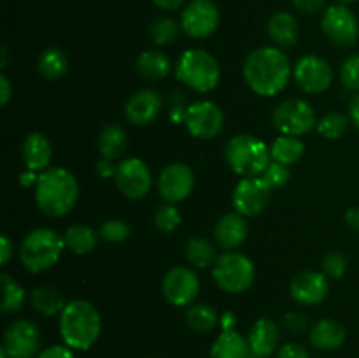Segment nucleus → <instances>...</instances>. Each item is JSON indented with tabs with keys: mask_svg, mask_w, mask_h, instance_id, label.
Segmentation results:
<instances>
[{
	"mask_svg": "<svg viewBox=\"0 0 359 358\" xmlns=\"http://www.w3.org/2000/svg\"><path fill=\"white\" fill-rule=\"evenodd\" d=\"M291 77L290 58L276 46H263L248 55L244 79L259 97H273L286 88Z\"/></svg>",
	"mask_w": 359,
	"mask_h": 358,
	"instance_id": "1",
	"label": "nucleus"
},
{
	"mask_svg": "<svg viewBox=\"0 0 359 358\" xmlns=\"http://www.w3.org/2000/svg\"><path fill=\"white\" fill-rule=\"evenodd\" d=\"M79 197V185L72 172L63 167H49L35 183V202L51 218L65 216L74 209Z\"/></svg>",
	"mask_w": 359,
	"mask_h": 358,
	"instance_id": "2",
	"label": "nucleus"
},
{
	"mask_svg": "<svg viewBox=\"0 0 359 358\" xmlns=\"http://www.w3.org/2000/svg\"><path fill=\"white\" fill-rule=\"evenodd\" d=\"M102 332L100 312L91 302L76 298L67 302L60 314V333L72 350L86 351L98 340Z\"/></svg>",
	"mask_w": 359,
	"mask_h": 358,
	"instance_id": "3",
	"label": "nucleus"
},
{
	"mask_svg": "<svg viewBox=\"0 0 359 358\" xmlns=\"http://www.w3.org/2000/svg\"><path fill=\"white\" fill-rule=\"evenodd\" d=\"M224 158L231 171L242 178H255L270 165V147L262 139L249 133H241L228 140Z\"/></svg>",
	"mask_w": 359,
	"mask_h": 358,
	"instance_id": "4",
	"label": "nucleus"
},
{
	"mask_svg": "<svg viewBox=\"0 0 359 358\" xmlns=\"http://www.w3.org/2000/svg\"><path fill=\"white\" fill-rule=\"evenodd\" d=\"M175 76L191 90L198 93H209L219 83V63L205 49H186L175 67Z\"/></svg>",
	"mask_w": 359,
	"mask_h": 358,
	"instance_id": "5",
	"label": "nucleus"
},
{
	"mask_svg": "<svg viewBox=\"0 0 359 358\" xmlns=\"http://www.w3.org/2000/svg\"><path fill=\"white\" fill-rule=\"evenodd\" d=\"M67 248L63 237H60L51 228H35L23 239L20 248V260L25 269L39 274L51 269Z\"/></svg>",
	"mask_w": 359,
	"mask_h": 358,
	"instance_id": "6",
	"label": "nucleus"
},
{
	"mask_svg": "<svg viewBox=\"0 0 359 358\" xmlns=\"http://www.w3.org/2000/svg\"><path fill=\"white\" fill-rule=\"evenodd\" d=\"M212 276L217 286L226 293H242L255 281V265L242 253L226 251L217 256L212 265Z\"/></svg>",
	"mask_w": 359,
	"mask_h": 358,
	"instance_id": "7",
	"label": "nucleus"
},
{
	"mask_svg": "<svg viewBox=\"0 0 359 358\" xmlns=\"http://www.w3.org/2000/svg\"><path fill=\"white\" fill-rule=\"evenodd\" d=\"M272 121L283 135L291 137L305 135L318 125L314 109L302 98H287V100L280 102L273 109Z\"/></svg>",
	"mask_w": 359,
	"mask_h": 358,
	"instance_id": "8",
	"label": "nucleus"
},
{
	"mask_svg": "<svg viewBox=\"0 0 359 358\" xmlns=\"http://www.w3.org/2000/svg\"><path fill=\"white\" fill-rule=\"evenodd\" d=\"M323 34L339 48H351L359 39V21L346 4H335L325 11L321 20Z\"/></svg>",
	"mask_w": 359,
	"mask_h": 358,
	"instance_id": "9",
	"label": "nucleus"
},
{
	"mask_svg": "<svg viewBox=\"0 0 359 358\" xmlns=\"http://www.w3.org/2000/svg\"><path fill=\"white\" fill-rule=\"evenodd\" d=\"M221 21L219 9L212 0H191L181 14V28L193 39H205L217 30Z\"/></svg>",
	"mask_w": 359,
	"mask_h": 358,
	"instance_id": "10",
	"label": "nucleus"
},
{
	"mask_svg": "<svg viewBox=\"0 0 359 358\" xmlns=\"http://www.w3.org/2000/svg\"><path fill=\"white\" fill-rule=\"evenodd\" d=\"M184 125L193 137L214 139L223 130L224 114L214 102L198 100L184 111Z\"/></svg>",
	"mask_w": 359,
	"mask_h": 358,
	"instance_id": "11",
	"label": "nucleus"
},
{
	"mask_svg": "<svg viewBox=\"0 0 359 358\" xmlns=\"http://www.w3.org/2000/svg\"><path fill=\"white\" fill-rule=\"evenodd\" d=\"M116 186L126 199L139 200L149 193L153 175L146 161L140 158H126L116 167Z\"/></svg>",
	"mask_w": 359,
	"mask_h": 358,
	"instance_id": "12",
	"label": "nucleus"
},
{
	"mask_svg": "<svg viewBox=\"0 0 359 358\" xmlns=\"http://www.w3.org/2000/svg\"><path fill=\"white\" fill-rule=\"evenodd\" d=\"M294 81L305 93L318 95L328 90L333 83L332 65L325 58L316 55H305L297 62L293 70Z\"/></svg>",
	"mask_w": 359,
	"mask_h": 358,
	"instance_id": "13",
	"label": "nucleus"
},
{
	"mask_svg": "<svg viewBox=\"0 0 359 358\" xmlns=\"http://www.w3.org/2000/svg\"><path fill=\"white\" fill-rule=\"evenodd\" d=\"M41 330L30 319H16L4 332L2 350L9 358H32L39 354Z\"/></svg>",
	"mask_w": 359,
	"mask_h": 358,
	"instance_id": "14",
	"label": "nucleus"
},
{
	"mask_svg": "<svg viewBox=\"0 0 359 358\" xmlns=\"http://www.w3.org/2000/svg\"><path fill=\"white\" fill-rule=\"evenodd\" d=\"M165 298L175 307L189 305L195 302L200 291V279L196 272L189 267L177 265L168 270L161 284Z\"/></svg>",
	"mask_w": 359,
	"mask_h": 358,
	"instance_id": "15",
	"label": "nucleus"
},
{
	"mask_svg": "<svg viewBox=\"0 0 359 358\" xmlns=\"http://www.w3.org/2000/svg\"><path fill=\"white\" fill-rule=\"evenodd\" d=\"M270 188L262 175L244 178L233 190V207L242 216H256L263 213L270 200Z\"/></svg>",
	"mask_w": 359,
	"mask_h": 358,
	"instance_id": "16",
	"label": "nucleus"
},
{
	"mask_svg": "<svg viewBox=\"0 0 359 358\" xmlns=\"http://www.w3.org/2000/svg\"><path fill=\"white\" fill-rule=\"evenodd\" d=\"M195 188V174L186 164H170L158 178V192L167 202L175 204L188 199Z\"/></svg>",
	"mask_w": 359,
	"mask_h": 358,
	"instance_id": "17",
	"label": "nucleus"
},
{
	"mask_svg": "<svg viewBox=\"0 0 359 358\" xmlns=\"http://www.w3.org/2000/svg\"><path fill=\"white\" fill-rule=\"evenodd\" d=\"M328 277L316 270H304L291 279L290 293L302 305H318L328 297Z\"/></svg>",
	"mask_w": 359,
	"mask_h": 358,
	"instance_id": "18",
	"label": "nucleus"
},
{
	"mask_svg": "<svg viewBox=\"0 0 359 358\" xmlns=\"http://www.w3.org/2000/svg\"><path fill=\"white\" fill-rule=\"evenodd\" d=\"M161 111V98L154 90H139L128 98L125 114L132 125L146 126L158 118Z\"/></svg>",
	"mask_w": 359,
	"mask_h": 358,
	"instance_id": "19",
	"label": "nucleus"
},
{
	"mask_svg": "<svg viewBox=\"0 0 359 358\" xmlns=\"http://www.w3.org/2000/svg\"><path fill=\"white\" fill-rule=\"evenodd\" d=\"M249 346L255 358H266L273 354L280 343V330L276 321L269 318H259L249 332Z\"/></svg>",
	"mask_w": 359,
	"mask_h": 358,
	"instance_id": "20",
	"label": "nucleus"
},
{
	"mask_svg": "<svg viewBox=\"0 0 359 358\" xmlns=\"http://www.w3.org/2000/svg\"><path fill=\"white\" fill-rule=\"evenodd\" d=\"M244 218L245 216L238 213L224 214L223 218H219L216 227H214V239H216L219 248H223L224 251L237 249L248 237L249 227Z\"/></svg>",
	"mask_w": 359,
	"mask_h": 358,
	"instance_id": "21",
	"label": "nucleus"
},
{
	"mask_svg": "<svg viewBox=\"0 0 359 358\" xmlns=\"http://www.w3.org/2000/svg\"><path fill=\"white\" fill-rule=\"evenodd\" d=\"M21 157L30 171H46L51 164L53 146L44 133H28L21 146Z\"/></svg>",
	"mask_w": 359,
	"mask_h": 358,
	"instance_id": "22",
	"label": "nucleus"
},
{
	"mask_svg": "<svg viewBox=\"0 0 359 358\" xmlns=\"http://www.w3.org/2000/svg\"><path fill=\"white\" fill-rule=\"evenodd\" d=\"M309 336H311V344L314 347L323 351H333L346 343L347 330L339 319L325 318L319 319V321L312 326Z\"/></svg>",
	"mask_w": 359,
	"mask_h": 358,
	"instance_id": "23",
	"label": "nucleus"
},
{
	"mask_svg": "<svg viewBox=\"0 0 359 358\" xmlns=\"http://www.w3.org/2000/svg\"><path fill=\"white\" fill-rule=\"evenodd\" d=\"M266 32L277 48H293L298 41V23L293 14L286 11L272 14Z\"/></svg>",
	"mask_w": 359,
	"mask_h": 358,
	"instance_id": "24",
	"label": "nucleus"
},
{
	"mask_svg": "<svg viewBox=\"0 0 359 358\" xmlns=\"http://www.w3.org/2000/svg\"><path fill=\"white\" fill-rule=\"evenodd\" d=\"M251 354L249 340L235 330H223L210 347V358H249Z\"/></svg>",
	"mask_w": 359,
	"mask_h": 358,
	"instance_id": "25",
	"label": "nucleus"
},
{
	"mask_svg": "<svg viewBox=\"0 0 359 358\" xmlns=\"http://www.w3.org/2000/svg\"><path fill=\"white\" fill-rule=\"evenodd\" d=\"M98 150L105 160H118L123 158L128 147V135L119 125H105L98 133Z\"/></svg>",
	"mask_w": 359,
	"mask_h": 358,
	"instance_id": "26",
	"label": "nucleus"
},
{
	"mask_svg": "<svg viewBox=\"0 0 359 358\" xmlns=\"http://www.w3.org/2000/svg\"><path fill=\"white\" fill-rule=\"evenodd\" d=\"M170 58L156 49H147L137 58V70L147 81L165 79L170 72Z\"/></svg>",
	"mask_w": 359,
	"mask_h": 358,
	"instance_id": "27",
	"label": "nucleus"
},
{
	"mask_svg": "<svg viewBox=\"0 0 359 358\" xmlns=\"http://www.w3.org/2000/svg\"><path fill=\"white\" fill-rule=\"evenodd\" d=\"M37 70L44 79L58 81L69 70V56L60 48H48L39 55Z\"/></svg>",
	"mask_w": 359,
	"mask_h": 358,
	"instance_id": "28",
	"label": "nucleus"
},
{
	"mask_svg": "<svg viewBox=\"0 0 359 358\" xmlns=\"http://www.w3.org/2000/svg\"><path fill=\"white\" fill-rule=\"evenodd\" d=\"M30 300H32V305L35 307V311H39L44 316L62 314V311L67 305L63 293L55 286L35 288V290L32 291Z\"/></svg>",
	"mask_w": 359,
	"mask_h": 358,
	"instance_id": "29",
	"label": "nucleus"
},
{
	"mask_svg": "<svg viewBox=\"0 0 359 358\" xmlns=\"http://www.w3.org/2000/svg\"><path fill=\"white\" fill-rule=\"evenodd\" d=\"M98 237L100 235L86 225H70L65 230L63 241H65L67 248L76 255H88L97 248Z\"/></svg>",
	"mask_w": 359,
	"mask_h": 358,
	"instance_id": "30",
	"label": "nucleus"
},
{
	"mask_svg": "<svg viewBox=\"0 0 359 358\" xmlns=\"http://www.w3.org/2000/svg\"><path fill=\"white\" fill-rule=\"evenodd\" d=\"M305 144L298 137L283 135L280 133L270 146V157L273 161H279L283 165H293L304 157Z\"/></svg>",
	"mask_w": 359,
	"mask_h": 358,
	"instance_id": "31",
	"label": "nucleus"
},
{
	"mask_svg": "<svg viewBox=\"0 0 359 358\" xmlns=\"http://www.w3.org/2000/svg\"><path fill=\"white\" fill-rule=\"evenodd\" d=\"M186 258L196 269H207L216 263V248L207 239L193 237L186 244Z\"/></svg>",
	"mask_w": 359,
	"mask_h": 358,
	"instance_id": "32",
	"label": "nucleus"
},
{
	"mask_svg": "<svg viewBox=\"0 0 359 358\" xmlns=\"http://www.w3.org/2000/svg\"><path fill=\"white\" fill-rule=\"evenodd\" d=\"M186 323L195 332L205 333L217 325V314L210 305L196 304L186 311Z\"/></svg>",
	"mask_w": 359,
	"mask_h": 358,
	"instance_id": "33",
	"label": "nucleus"
},
{
	"mask_svg": "<svg viewBox=\"0 0 359 358\" xmlns=\"http://www.w3.org/2000/svg\"><path fill=\"white\" fill-rule=\"evenodd\" d=\"M181 25L175 23L172 18H156L149 27V35L153 39L154 44L167 46L177 41L179 34H181Z\"/></svg>",
	"mask_w": 359,
	"mask_h": 358,
	"instance_id": "34",
	"label": "nucleus"
},
{
	"mask_svg": "<svg viewBox=\"0 0 359 358\" xmlns=\"http://www.w3.org/2000/svg\"><path fill=\"white\" fill-rule=\"evenodd\" d=\"M318 130L323 137L330 140L342 139L349 128V118L340 112H328L318 121Z\"/></svg>",
	"mask_w": 359,
	"mask_h": 358,
	"instance_id": "35",
	"label": "nucleus"
},
{
	"mask_svg": "<svg viewBox=\"0 0 359 358\" xmlns=\"http://www.w3.org/2000/svg\"><path fill=\"white\" fill-rule=\"evenodd\" d=\"M0 277H2V290H4V298L0 307H2L4 312L20 311L21 305L25 304L27 293H25L23 288H21L11 276L2 274Z\"/></svg>",
	"mask_w": 359,
	"mask_h": 358,
	"instance_id": "36",
	"label": "nucleus"
},
{
	"mask_svg": "<svg viewBox=\"0 0 359 358\" xmlns=\"http://www.w3.org/2000/svg\"><path fill=\"white\" fill-rule=\"evenodd\" d=\"M181 211L174 206V204L167 202L163 206H160L154 213V225L160 232H165V234H170L175 228L181 225Z\"/></svg>",
	"mask_w": 359,
	"mask_h": 358,
	"instance_id": "37",
	"label": "nucleus"
},
{
	"mask_svg": "<svg viewBox=\"0 0 359 358\" xmlns=\"http://www.w3.org/2000/svg\"><path fill=\"white\" fill-rule=\"evenodd\" d=\"M98 235L107 242H123L130 237V227L123 220H105Z\"/></svg>",
	"mask_w": 359,
	"mask_h": 358,
	"instance_id": "38",
	"label": "nucleus"
},
{
	"mask_svg": "<svg viewBox=\"0 0 359 358\" xmlns=\"http://www.w3.org/2000/svg\"><path fill=\"white\" fill-rule=\"evenodd\" d=\"M262 178L265 179L266 185L270 188H284V186L290 183L291 172L287 165L279 164V161H270L269 167L265 168V172L262 174Z\"/></svg>",
	"mask_w": 359,
	"mask_h": 358,
	"instance_id": "39",
	"label": "nucleus"
},
{
	"mask_svg": "<svg viewBox=\"0 0 359 358\" xmlns=\"http://www.w3.org/2000/svg\"><path fill=\"white\" fill-rule=\"evenodd\" d=\"M340 81L351 91H359V53L351 55L340 67Z\"/></svg>",
	"mask_w": 359,
	"mask_h": 358,
	"instance_id": "40",
	"label": "nucleus"
},
{
	"mask_svg": "<svg viewBox=\"0 0 359 358\" xmlns=\"http://www.w3.org/2000/svg\"><path fill=\"white\" fill-rule=\"evenodd\" d=\"M321 265H323V270H325L326 277L340 279V277H344V274L347 272V265H349V262H347L346 255H342V253L339 251H332L323 258Z\"/></svg>",
	"mask_w": 359,
	"mask_h": 358,
	"instance_id": "41",
	"label": "nucleus"
},
{
	"mask_svg": "<svg viewBox=\"0 0 359 358\" xmlns=\"http://www.w3.org/2000/svg\"><path fill=\"white\" fill-rule=\"evenodd\" d=\"M284 326L291 333H302L307 330V318L302 312H287L284 316Z\"/></svg>",
	"mask_w": 359,
	"mask_h": 358,
	"instance_id": "42",
	"label": "nucleus"
},
{
	"mask_svg": "<svg viewBox=\"0 0 359 358\" xmlns=\"http://www.w3.org/2000/svg\"><path fill=\"white\" fill-rule=\"evenodd\" d=\"M293 7L302 14H316L325 9L326 0H291Z\"/></svg>",
	"mask_w": 359,
	"mask_h": 358,
	"instance_id": "43",
	"label": "nucleus"
},
{
	"mask_svg": "<svg viewBox=\"0 0 359 358\" xmlns=\"http://www.w3.org/2000/svg\"><path fill=\"white\" fill-rule=\"evenodd\" d=\"M37 358H76V357H74L72 347H69L67 344L65 346L56 344V346H49L46 347V350H42L41 353L37 354Z\"/></svg>",
	"mask_w": 359,
	"mask_h": 358,
	"instance_id": "44",
	"label": "nucleus"
},
{
	"mask_svg": "<svg viewBox=\"0 0 359 358\" xmlns=\"http://www.w3.org/2000/svg\"><path fill=\"white\" fill-rule=\"evenodd\" d=\"M277 358H311V357H309V351L305 350L302 344L287 343L280 347L279 357Z\"/></svg>",
	"mask_w": 359,
	"mask_h": 358,
	"instance_id": "45",
	"label": "nucleus"
},
{
	"mask_svg": "<svg viewBox=\"0 0 359 358\" xmlns=\"http://www.w3.org/2000/svg\"><path fill=\"white\" fill-rule=\"evenodd\" d=\"M11 97H13V88H11V81L7 79L6 74L0 76V104L6 107L9 104Z\"/></svg>",
	"mask_w": 359,
	"mask_h": 358,
	"instance_id": "46",
	"label": "nucleus"
},
{
	"mask_svg": "<svg viewBox=\"0 0 359 358\" xmlns=\"http://www.w3.org/2000/svg\"><path fill=\"white\" fill-rule=\"evenodd\" d=\"M0 253H2V265H7L11 256H13V242L9 241L7 235H2V239H0Z\"/></svg>",
	"mask_w": 359,
	"mask_h": 358,
	"instance_id": "47",
	"label": "nucleus"
},
{
	"mask_svg": "<svg viewBox=\"0 0 359 358\" xmlns=\"http://www.w3.org/2000/svg\"><path fill=\"white\" fill-rule=\"evenodd\" d=\"M186 0H153V4L156 7L163 11H177L184 6Z\"/></svg>",
	"mask_w": 359,
	"mask_h": 358,
	"instance_id": "48",
	"label": "nucleus"
},
{
	"mask_svg": "<svg viewBox=\"0 0 359 358\" xmlns=\"http://www.w3.org/2000/svg\"><path fill=\"white\" fill-rule=\"evenodd\" d=\"M349 116H351V121H353V125L359 130V91L354 95L353 98H351Z\"/></svg>",
	"mask_w": 359,
	"mask_h": 358,
	"instance_id": "49",
	"label": "nucleus"
},
{
	"mask_svg": "<svg viewBox=\"0 0 359 358\" xmlns=\"http://www.w3.org/2000/svg\"><path fill=\"white\" fill-rule=\"evenodd\" d=\"M346 223L349 225L353 230L359 232V207H351L346 213Z\"/></svg>",
	"mask_w": 359,
	"mask_h": 358,
	"instance_id": "50",
	"label": "nucleus"
},
{
	"mask_svg": "<svg viewBox=\"0 0 359 358\" xmlns=\"http://www.w3.org/2000/svg\"><path fill=\"white\" fill-rule=\"evenodd\" d=\"M97 171L98 174L104 175V178H109V175L116 174V168L112 167V160H105V158L97 165Z\"/></svg>",
	"mask_w": 359,
	"mask_h": 358,
	"instance_id": "51",
	"label": "nucleus"
},
{
	"mask_svg": "<svg viewBox=\"0 0 359 358\" xmlns=\"http://www.w3.org/2000/svg\"><path fill=\"white\" fill-rule=\"evenodd\" d=\"M6 62H7V51L6 48L2 49V69H6Z\"/></svg>",
	"mask_w": 359,
	"mask_h": 358,
	"instance_id": "52",
	"label": "nucleus"
},
{
	"mask_svg": "<svg viewBox=\"0 0 359 358\" xmlns=\"http://www.w3.org/2000/svg\"><path fill=\"white\" fill-rule=\"evenodd\" d=\"M339 2H342V4H349V2H356V0H339Z\"/></svg>",
	"mask_w": 359,
	"mask_h": 358,
	"instance_id": "53",
	"label": "nucleus"
}]
</instances>
